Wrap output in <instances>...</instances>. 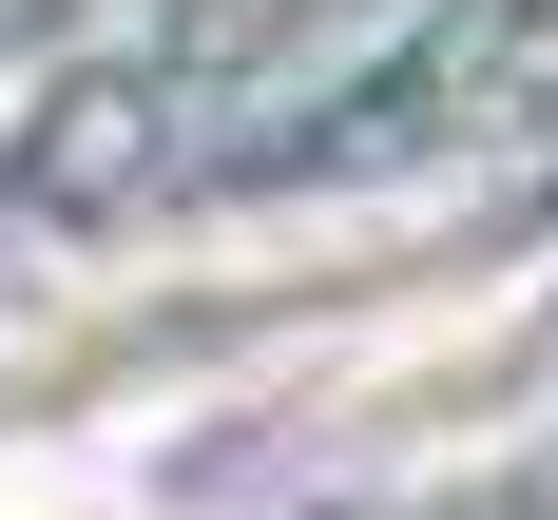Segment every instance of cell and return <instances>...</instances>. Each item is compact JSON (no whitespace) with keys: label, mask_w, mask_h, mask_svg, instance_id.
Instances as JSON below:
<instances>
[{"label":"cell","mask_w":558,"mask_h":520,"mask_svg":"<svg viewBox=\"0 0 558 520\" xmlns=\"http://www.w3.org/2000/svg\"><path fill=\"white\" fill-rule=\"evenodd\" d=\"M0 520H135V501H116V482H77V462H20V482H0Z\"/></svg>","instance_id":"1"}]
</instances>
